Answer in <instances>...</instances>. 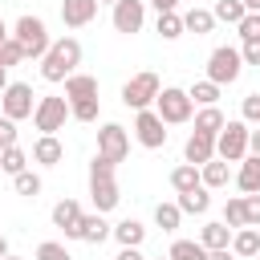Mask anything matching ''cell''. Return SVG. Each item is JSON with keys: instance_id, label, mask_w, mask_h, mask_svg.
<instances>
[{"instance_id": "52a82bcc", "label": "cell", "mask_w": 260, "mask_h": 260, "mask_svg": "<svg viewBox=\"0 0 260 260\" xmlns=\"http://www.w3.org/2000/svg\"><path fill=\"white\" fill-rule=\"evenodd\" d=\"M65 118H69V98H57V93L37 98V106H32V122H37L41 134H57V130L65 126Z\"/></svg>"}, {"instance_id": "e575fe53", "label": "cell", "mask_w": 260, "mask_h": 260, "mask_svg": "<svg viewBox=\"0 0 260 260\" xmlns=\"http://www.w3.org/2000/svg\"><path fill=\"white\" fill-rule=\"evenodd\" d=\"M12 187H16V195H28V199H32V195H41V175H32V171L24 167L20 175H12Z\"/></svg>"}, {"instance_id": "4316f807", "label": "cell", "mask_w": 260, "mask_h": 260, "mask_svg": "<svg viewBox=\"0 0 260 260\" xmlns=\"http://www.w3.org/2000/svg\"><path fill=\"white\" fill-rule=\"evenodd\" d=\"M171 187L183 195V191H191V187H199V167L195 162H179L175 171H171Z\"/></svg>"}, {"instance_id": "836d02e7", "label": "cell", "mask_w": 260, "mask_h": 260, "mask_svg": "<svg viewBox=\"0 0 260 260\" xmlns=\"http://www.w3.org/2000/svg\"><path fill=\"white\" fill-rule=\"evenodd\" d=\"M158 37H162V41L183 37V16H179V12H158Z\"/></svg>"}, {"instance_id": "d4e9b609", "label": "cell", "mask_w": 260, "mask_h": 260, "mask_svg": "<svg viewBox=\"0 0 260 260\" xmlns=\"http://www.w3.org/2000/svg\"><path fill=\"white\" fill-rule=\"evenodd\" d=\"M199 244L211 252V248H228L232 244V228L219 219V223H203V232H199Z\"/></svg>"}, {"instance_id": "bcb514c9", "label": "cell", "mask_w": 260, "mask_h": 260, "mask_svg": "<svg viewBox=\"0 0 260 260\" xmlns=\"http://www.w3.org/2000/svg\"><path fill=\"white\" fill-rule=\"evenodd\" d=\"M150 4H154L158 12H175V8H179V0H150Z\"/></svg>"}, {"instance_id": "277c9868", "label": "cell", "mask_w": 260, "mask_h": 260, "mask_svg": "<svg viewBox=\"0 0 260 260\" xmlns=\"http://www.w3.org/2000/svg\"><path fill=\"white\" fill-rule=\"evenodd\" d=\"M191 110H195V102H191L187 89H179V85H167V89H158V98H154V114H158L167 126L191 122Z\"/></svg>"}, {"instance_id": "30bf717a", "label": "cell", "mask_w": 260, "mask_h": 260, "mask_svg": "<svg viewBox=\"0 0 260 260\" xmlns=\"http://www.w3.org/2000/svg\"><path fill=\"white\" fill-rule=\"evenodd\" d=\"M98 154L102 158H110L114 167L130 154V134H126V126H118V122H106L102 130H98Z\"/></svg>"}, {"instance_id": "44dd1931", "label": "cell", "mask_w": 260, "mask_h": 260, "mask_svg": "<svg viewBox=\"0 0 260 260\" xmlns=\"http://www.w3.org/2000/svg\"><path fill=\"white\" fill-rule=\"evenodd\" d=\"M106 236H110V223L102 219V211L81 215V223H77V240H85V244H102Z\"/></svg>"}, {"instance_id": "f35d334b", "label": "cell", "mask_w": 260, "mask_h": 260, "mask_svg": "<svg viewBox=\"0 0 260 260\" xmlns=\"http://www.w3.org/2000/svg\"><path fill=\"white\" fill-rule=\"evenodd\" d=\"M37 260H73V256L65 252V244H57V240H45V244L37 248Z\"/></svg>"}, {"instance_id": "484cf974", "label": "cell", "mask_w": 260, "mask_h": 260, "mask_svg": "<svg viewBox=\"0 0 260 260\" xmlns=\"http://www.w3.org/2000/svg\"><path fill=\"white\" fill-rule=\"evenodd\" d=\"M223 122H228V118H223L219 106H203V110L195 114V130H203V134H211V138L223 130Z\"/></svg>"}, {"instance_id": "8fae6325", "label": "cell", "mask_w": 260, "mask_h": 260, "mask_svg": "<svg viewBox=\"0 0 260 260\" xmlns=\"http://www.w3.org/2000/svg\"><path fill=\"white\" fill-rule=\"evenodd\" d=\"M167 122L146 106V110H138V118H134V138L146 146V150H158V146H167V130H162Z\"/></svg>"}, {"instance_id": "cb8c5ba5", "label": "cell", "mask_w": 260, "mask_h": 260, "mask_svg": "<svg viewBox=\"0 0 260 260\" xmlns=\"http://www.w3.org/2000/svg\"><path fill=\"white\" fill-rule=\"evenodd\" d=\"M207 207H211V199H207V187H203V183L179 195V211H187V215H203Z\"/></svg>"}, {"instance_id": "83f0119b", "label": "cell", "mask_w": 260, "mask_h": 260, "mask_svg": "<svg viewBox=\"0 0 260 260\" xmlns=\"http://www.w3.org/2000/svg\"><path fill=\"white\" fill-rule=\"evenodd\" d=\"M167 256H171V260H207V248H203L199 240H175Z\"/></svg>"}, {"instance_id": "f6af8a7d", "label": "cell", "mask_w": 260, "mask_h": 260, "mask_svg": "<svg viewBox=\"0 0 260 260\" xmlns=\"http://www.w3.org/2000/svg\"><path fill=\"white\" fill-rule=\"evenodd\" d=\"M114 260H146V256H142V252H138V248H122V252H118V256H114Z\"/></svg>"}, {"instance_id": "d6a6232c", "label": "cell", "mask_w": 260, "mask_h": 260, "mask_svg": "<svg viewBox=\"0 0 260 260\" xmlns=\"http://www.w3.org/2000/svg\"><path fill=\"white\" fill-rule=\"evenodd\" d=\"M179 219H183L179 203H158V207H154V223H158L162 232H175V228H179Z\"/></svg>"}, {"instance_id": "7c38bea8", "label": "cell", "mask_w": 260, "mask_h": 260, "mask_svg": "<svg viewBox=\"0 0 260 260\" xmlns=\"http://www.w3.org/2000/svg\"><path fill=\"white\" fill-rule=\"evenodd\" d=\"M146 20V0H118L114 4V28L118 32H138Z\"/></svg>"}, {"instance_id": "7a4b0ae2", "label": "cell", "mask_w": 260, "mask_h": 260, "mask_svg": "<svg viewBox=\"0 0 260 260\" xmlns=\"http://www.w3.org/2000/svg\"><path fill=\"white\" fill-rule=\"evenodd\" d=\"M89 199H93V207H98L102 215L114 211L118 199H122V195H118V179H114V162L102 158V154L89 162Z\"/></svg>"}, {"instance_id": "7dc6e473", "label": "cell", "mask_w": 260, "mask_h": 260, "mask_svg": "<svg viewBox=\"0 0 260 260\" xmlns=\"http://www.w3.org/2000/svg\"><path fill=\"white\" fill-rule=\"evenodd\" d=\"M248 150H252V154H260V130H252V134H248Z\"/></svg>"}, {"instance_id": "816d5d0a", "label": "cell", "mask_w": 260, "mask_h": 260, "mask_svg": "<svg viewBox=\"0 0 260 260\" xmlns=\"http://www.w3.org/2000/svg\"><path fill=\"white\" fill-rule=\"evenodd\" d=\"M8 37H12V32H8V28H4V20H0V45H4Z\"/></svg>"}, {"instance_id": "f907efd6", "label": "cell", "mask_w": 260, "mask_h": 260, "mask_svg": "<svg viewBox=\"0 0 260 260\" xmlns=\"http://www.w3.org/2000/svg\"><path fill=\"white\" fill-rule=\"evenodd\" d=\"M4 256H8V240L0 236V260H4Z\"/></svg>"}, {"instance_id": "4dcf8cb0", "label": "cell", "mask_w": 260, "mask_h": 260, "mask_svg": "<svg viewBox=\"0 0 260 260\" xmlns=\"http://www.w3.org/2000/svg\"><path fill=\"white\" fill-rule=\"evenodd\" d=\"M28 167V154L20 150V146H8V150H0V171L4 175H20Z\"/></svg>"}, {"instance_id": "ffe728a7", "label": "cell", "mask_w": 260, "mask_h": 260, "mask_svg": "<svg viewBox=\"0 0 260 260\" xmlns=\"http://www.w3.org/2000/svg\"><path fill=\"white\" fill-rule=\"evenodd\" d=\"M228 179H232V171H228V162H223V158H207V162L199 167V183H203L207 191L228 187Z\"/></svg>"}, {"instance_id": "7402d4cb", "label": "cell", "mask_w": 260, "mask_h": 260, "mask_svg": "<svg viewBox=\"0 0 260 260\" xmlns=\"http://www.w3.org/2000/svg\"><path fill=\"white\" fill-rule=\"evenodd\" d=\"M110 236H114L122 248H138V244L146 240V228H142L138 219H122V223H114V228H110Z\"/></svg>"}, {"instance_id": "ab89813d", "label": "cell", "mask_w": 260, "mask_h": 260, "mask_svg": "<svg viewBox=\"0 0 260 260\" xmlns=\"http://www.w3.org/2000/svg\"><path fill=\"white\" fill-rule=\"evenodd\" d=\"M244 219H248V228H260V191L244 195Z\"/></svg>"}, {"instance_id": "9a60e30c", "label": "cell", "mask_w": 260, "mask_h": 260, "mask_svg": "<svg viewBox=\"0 0 260 260\" xmlns=\"http://www.w3.org/2000/svg\"><path fill=\"white\" fill-rule=\"evenodd\" d=\"M53 223L69 236V240H77V223H81V203L77 199H61L57 207H53Z\"/></svg>"}, {"instance_id": "5bb4252c", "label": "cell", "mask_w": 260, "mask_h": 260, "mask_svg": "<svg viewBox=\"0 0 260 260\" xmlns=\"http://www.w3.org/2000/svg\"><path fill=\"white\" fill-rule=\"evenodd\" d=\"M183 158L195 162V167H203L207 158H215V138L203 134V130H191V138H187V146H183Z\"/></svg>"}, {"instance_id": "8d00e7d4", "label": "cell", "mask_w": 260, "mask_h": 260, "mask_svg": "<svg viewBox=\"0 0 260 260\" xmlns=\"http://www.w3.org/2000/svg\"><path fill=\"white\" fill-rule=\"evenodd\" d=\"M20 61H24V49L8 37V41L0 45V65H4V69H12V65H20Z\"/></svg>"}, {"instance_id": "c3c4849f", "label": "cell", "mask_w": 260, "mask_h": 260, "mask_svg": "<svg viewBox=\"0 0 260 260\" xmlns=\"http://www.w3.org/2000/svg\"><path fill=\"white\" fill-rule=\"evenodd\" d=\"M4 85H8V69L0 65V93H4Z\"/></svg>"}, {"instance_id": "7bdbcfd3", "label": "cell", "mask_w": 260, "mask_h": 260, "mask_svg": "<svg viewBox=\"0 0 260 260\" xmlns=\"http://www.w3.org/2000/svg\"><path fill=\"white\" fill-rule=\"evenodd\" d=\"M240 61H244V65H260V41H244Z\"/></svg>"}, {"instance_id": "d590c367", "label": "cell", "mask_w": 260, "mask_h": 260, "mask_svg": "<svg viewBox=\"0 0 260 260\" xmlns=\"http://www.w3.org/2000/svg\"><path fill=\"white\" fill-rule=\"evenodd\" d=\"M69 118H77V122H93V118H98V98L69 102Z\"/></svg>"}, {"instance_id": "ba28073f", "label": "cell", "mask_w": 260, "mask_h": 260, "mask_svg": "<svg viewBox=\"0 0 260 260\" xmlns=\"http://www.w3.org/2000/svg\"><path fill=\"white\" fill-rule=\"evenodd\" d=\"M158 73H134L126 85H122V102L130 106V110H146V106H154V98H158Z\"/></svg>"}, {"instance_id": "60d3db41", "label": "cell", "mask_w": 260, "mask_h": 260, "mask_svg": "<svg viewBox=\"0 0 260 260\" xmlns=\"http://www.w3.org/2000/svg\"><path fill=\"white\" fill-rule=\"evenodd\" d=\"M8 146H16V122L0 114V150H8Z\"/></svg>"}, {"instance_id": "f546056e", "label": "cell", "mask_w": 260, "mask_h": 260, "mask_svg": "<svg viewBox=\"0 0 260 260\" xmlns=\"http://www.w3.org/2000/svg\"><path fill=\"white\" fill-rule=\"evenodd\" d=\"M187 98H191L195 106H215V102H219V85H215V81H195V85L187 89Z\"/></svg>"}, {"instance_id": "1f68e13d", "label": "cell", "mask_w": 260, "mask_h": 260, "mask_svg": "<svg viewBox=\"0 0 260 260\" xmlns=\"http://www.w3.org/2000/svg\"><path fill=\"white\" fill-rule=\"evenodd\" d=\"M223 223L236 232V228H248V219H244V195H232L228 203H223Z\"/></svg>"}, {"instance_id": "603a6c76", "label": "cell", "mask_w": 260, "mask_h": 260, "mask_svg": "<svg viewBox=\"0 0 260 260\" xmlns=\"http://www.w3.org/2000/svg\"><path fill=\"white\" fill-rule=\"evenodd\" d=\"M211 28H215V16H211L207 8H187V12H183V32L203 37V32H211Z\"/></svg>"}, {"instance_id": "11a10c76", "label": "cell", "mask_w": 260, "mask_h": 260, "mask_svg": "<svg viewBox=\"0 0 260 260\" xmlns=\"http://www.w3.org/2000/svg\"><path fill=\"white\" fill-rule=\"evenodd\" d=\"M158 260H162V256H158ZM167 260H171V256H167Z\"/></svg>"}, {"instance_id": "6da1fadb", "label": "cell", "mask_w": 260, "mask_h": 260, "mask_svg": "<svg viewBox=\"0 0 260 260\" xmlns=\"http://www.w3.org/2000/svg\"><path fill=\"white\" fill-rule=\"evenodd\" d=\"M77 65H81V41L77 37H61L41 57V77L45 81H65L69 73H77Z\"/></svg>"}, {"instance_id": "4fadbf2b", "label": "cell", "mask_w": 260, "mask_h": 260, "mask_svg": "<svg viewBox=\"0 0 260 260\" xmlns=\"http://www.w3.org/2000/svg\"><path fill=\"white\" fill-rule=\"evenodd\" d=\"M98 16V0H61V20L65 28H85Z\"/></svg>"}, {"instance_id": "d6986e66", "label": "cell", "mask_w": 260, "mask_h": 260, "mask_svg": "<svg viewBox=\"0 0 260 260\" xmlns=\"http://www.w3.org/2000/svg\"><path fill=\"white\" fill-rule=\"evenodd\" d=\"M65 98H69V102L98 98V77H89V73H69V77H65Z\"/></svg>"}, {"instance_id": "2e32d148", "label": "cell", "mask_w": 260, "mask_h": 260, "mask_svg": "<svg viewBox=\"0 0 260 260\" xmlns=\"http://www.w3.org/2000/svg\"><path fill=\"white\" fill-rule=\"evenodd\" d=\"M32 158L45 162V167H57V162L65 158V146L57 142V134H41V138L32 142Z\"/></svg>"}, {"instance_id": "db71d44e", "label": "cell", "mask_w": 260, "mask_h": 260, "mask_svg": "<svg viewBox=\"0 0 260 260\" xmlns=\"http://www.w3.org/2000/svg\"><path fill=\"white\" fill-rule=\"evenodd\" d=\"M98 4H118V0H98Z\"/></svg>"}, {"instance_id": "f1b7e54d", "label": "cell", "mask_w": 260, "mask_h": 260, "mask_svg": "<svg viewBox=\"0 0 260 260\" xmlns=\"http://www.w3.org/2000/svg\"><path fill=\"white\" fill-rule=\"evenodd\" d=\"M244 12H248V8H244V0H219V4L211 8V16H215V20H228V24H240V20H244Z\"/></svg>"}, {"instance_id": "ac0fdd59", "label": "cell", "mask_w": 260, "mask_h": 260, "mask_svg": "<svg viewBox=\"0 0 260 260\" xmlns=\"http://www.w3.org/2000/svg\"><path fill=\"white\" fill-rule=\"evenodd\" d=\"M236 187H240L244 195L260 191V154H244V158H240V175H236Z\"/></svg>"}, {"instance_id": "e0dca14e", "label": "cell", "mask_w": 260, "mask_h": 260, "mask_svg": "<svg viewBox=\"0 0 260 260\" xmlns=\"http://www.w3.org/2000/svg\"><path fill=\"white\" fill-rule=\"evenodd\" d=\"M240 260H248V256H256L260 252V228H236L232 232V244H228Z\"/></svg>"}, {"instance_id": "9c48e42d", "label": "cell", "mask_w": 260, "mask_h": 260, "mask_svg": "<svg viewBox=\"0 0 260 260\" xmlns=\"http://www.w3.org/2000/svg\"><path fill=\"white\" fill-rule=\"evenodd\" d=\"M32 85H24V81H8L4 85V93H0V110H4V118H12V122H20V118H32Z\"/></svg>"}, {"instance_id": "681fc988", "label": "cell", "mask_w": 260, "mask_h": 260, "mask_svg": "<svg viewBox=\"0 0 260 260\" xmlns=\"http://www.w3.org/2000/svg\"><path fill=\"white\" fill-rule=\"evenodd\" d=\"M244 8L248 12H260V0H244Z\"/></svg>"}, {"instance_id": "5b68a950", "label": "cell", "mask_w": 260, "mask_h": 260, "mask_svg": "<svg viewBox=\"0 0 260 260\" xmlns=\"http://www.w3.org/2000/svg\"><path fill=\"white\" fill-rule=\"evenodd\" d=\"M248 122H223V130L215 134V158L223 162H240L248 154Z\"/></svg>"}, {"instance_id": "8992f818", "label": "cell", "mask_w": 260, "mask_h": 260, "mask_svg": "<svg viewBox=\"0 0 260 260\" xmlns=\"http://www.w3.org/2000/svg\"><path fill=\"white\" fill-rule=\"evenodd\" d=\"M240 69H244L240 49H232V45L211 49V57H207V81H215V85H232V81L240 77Z\"/></svg>"}, {"instance_id": "74e56055", "label": "cell", "mask_w": 260, "mask_h": 260, "mask_svg": "<svg viewBox=\"0 0 260 260\" xmlns=\"http://www.w3.org/2000/svg\"><path fill=\"white\" fill-rule=\"evenodd\" d=\"M236 32L244 41H260V12H244V20L236 24Z\"/></svg>"}, {"instance_id": "ee69618b", "label": "cell", "mask_w": 260, "mask_h": 260, "mask_svg": "<svg viewBox=\"0 0 260 260\" xmlns=\"http://www.w3.org/2000/svg\"><path fill=\"white\" fill-rule=\"evenodd\" d=\"M207 260H236V252H232V248H211Z\"/></svg>"}, {"instance_id": "b9f144b4", "label": "cell", "mask_w": 260, "mask_h": 260, "mask_svg": "<svg viewBox=\"0 0 260 260\" xmlns=\"http://www.w3.org/2000/svg\"><path fill=\"white\" fill-rule=\"evenodd\" d=\"M240 114H244V122H260V93H248L244 106H240Z\"/></svg>"}, {"instance_id": "3957f363", "label": "cell", "mask_w": 260, "mask_h": 260, "mask_svg": "<svg viewBox=\"0 0 260 260\" xmlns=\"http://www.w3.org/2000/svg\"><path fill=\"white\" fill-rule=\"evenodd\" d=\"M12 41L24 49V61H32V57H45L49 53V28H45V20L41 16H20L16 20V28H12Z\"/></svg>"}, {"instance_id": "f5cc1de1", "label": "cell", "mask_w": 260, "mask_h": 260, "mask_svg": "<svg viewBox=\"0 0 260 260\" xmlns=\"http://www.w3.org/2000/svg\"><path fill=\"white\" fill-rule=\"evenodd\" d=\"M4 260H20V256H12V252H8V256H4Z\"/></svg>"}]
</instances>
